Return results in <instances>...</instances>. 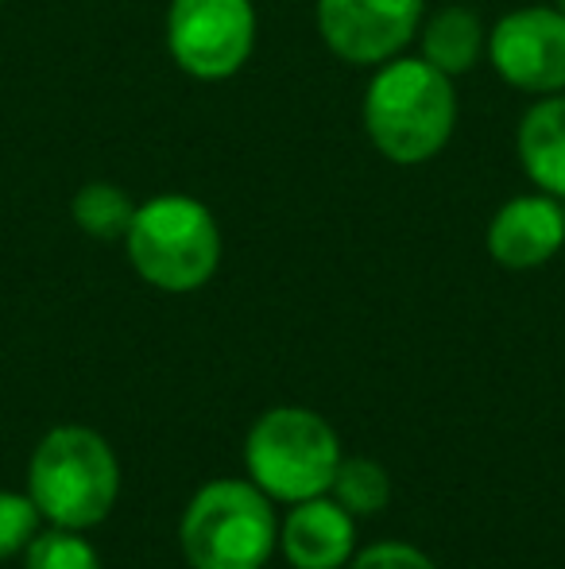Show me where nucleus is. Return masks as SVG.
<instances>
[{"label": "nucleus", "instance_id": "f257e3e1", "mask_svg": "<svg viewBox=\"0 0 565 569\" xmlns=\"http://www.w3.org/2000/svg\"><path fill=\"white\" fill-rule=\"evenodd\" d=\"M372 148L395 167H423L445 151L457 128L453 78L418 54H400L372 74L361 106Z\"/></svg>", "mask_w": 565, "mask_h": 569}, {"label": "nucleus", "instance_id": "f03ea898", "mask_svg": "<svg viewBox=\"0 0 565 569\" xmlns=\"http://www.w3.org/2000/svg\"><path fill=\"white\" fill-rule=\"evenodd\" d=\"M121 492V465L98 430L54 427L28 465V496L39 516L67 531L98 527Z\"/></svg>", "mask_w": 565, "mask_h": 569}, {"label": "nucleus", "instance_id": "7ed1b4c3", "mask_svg": "<svg viewBox=\"0 0 565 569\" xmlns=\"http://www.w3.org/2000/svg\"><path fill=\"white\" fill-rule=\"evenodd\" d=\"M124 244L137 276L167 295L198 291L221 268V229L190 194H159L140 202Z\"/></svg>", "mask_w": 565, "mask_h": 569}, {"label": "nucleus", "instance_id": "20e7f679", "mask_svg": "<svg viewBox=\"0 0 565 569\" xmlns=\"http://www.w3.org/2000/svg\"><path fill=\"white\" fill-rule=\"evenodd\" d=\"M280 523L249 480H210L182 511L179 542L190 569H264Z\"/></svg>", "mask_w": 565, "mask_h": 569}, {"label": "nucleus", "instance_id": "39448f33", "mask_svg": "<svg viewBox=\"0 0 565 569\" xmlns=\"http://www.w3.org/2000/svg\"><path fill=\"white\" fill-rule=\"evenodd\" d=\"M244 461L260 492L302 503L330 492L341 465V442L322 415L306 407H275L252 427Z\"/></svg>", "mask_w": 565, "mask_h": 569}, {"label": "nucleus", "instance_id": "423d86ee", "mask_svg": "<svg viewBox=\"0 0 565 569\" xmlns=\"http://www.w3.org/2000/svg\"><path fill=\"white\" fill-rule=\"evenodd\" d=\"M256 28L252 0H171L163 36L182 74L198 82H229L249 67Z\"/></svg>", "mask_w": 565, "mask_h": 569}, {"label": "nucleus", "instance_id": "0eeeda50", "mask_svg": "<svg viewBox=\"0 0 565 569\" xmlns=\"http://www.w3.org/2000/svg\"><path fill=\"white\" fill-rule=\"evenodd\" d=\"M426 0H317L322 43L349 67H384L400 59L423 28Z\"/></svg>", "mask_w": 565, "mask_h": 569}, {"label": "nucleus", "instance_id": "6e6552de", "mask_svg": "<svg viewBox=\"0 0 565 569\" xmlns=\"http://www.w3.org/2000/svg\"><path fill=\"white\" fill-rule=\"evenodd\" d=\"M488 62L512 90L565 93V12L554 4H527L500 16L488 31Z\"/></svg>", "mask_w": 565, "mask_h": 569}, {"label": "nucleus", "instance_id": "1a4fd4ad", "mask_svg": "<svg viewBox=\"0 0 565 569\" xmlns=\"http://www.w3.org/2000/svg\"><path fill=\"white\" fill-rule=\"evenodd\" d=\"M484 244H488V256L500 268H543L565 244V202L554 194H543V190L512 198L492 213Z\"/></svg>", "mask_w": 565, "mask_h": 569}, {"label": "nucleus", "instance_id": "9d476101", "mask_svg": "<svg viewBox=\"0 0 565 569\" xmlns=\"http://www.w3.org/2000/svg\"><path fill=\"white\" fill-rule=\"evenodd\" d=\"M353 516L325 496L294 503L283 523V555L294 569H341L353 558Z\"/></svg>", "mask_w": 565, "mask_h": 569}, {"label": "nucleus", "instance_id": "9b49d317", "mask_svg": "<svg viewBox=\"0 0 565 569\" xmlns=\"http://www.w3.org/2000/svg\"><path fill=\"white\" fill-rule=\"evenodd\" d=\"M515 156L543 194L565 202V93H546L523 113L515 132Z\"/></svg>", "mask_w": 565, "mask_h": 569}, {"label": "nucleus", "instance_id": "f8f14e48", "mask_svg": "<svg viewBox=\"0 0 565 569\" xmlns=\"http://www.w3.org/2000/svg\"><path fill=\"white\" fill-rule=\"evenodd\" d=\"M418 43H423V59L430 67H437L445 78H461L481 62V54H488V31L473 8L445 4L423 20Z\"/></svg>", "mask_w": 565, "mask_h": 569}, {"label": "nucleus", "instance_id": "ddd939ff", "mask_svg": "<svg viewBox=\"0 0 565 569\" xmlns=\"http://www.w3.org/2000/svg\"><path fill=\"white\" fill-rule=\"evenodd\" d=\"M70 218L93 240H124L132 218H137V202L117 182L93 179L85 187H78L74 202H70Z\"/></svg>", "mask_w": 565, "mask_h": 569}, {"label": "nucleus", "instance_id": "4468645a", "mask_svg": "<svg viewBox=\"0 0 565 569\" xmlns=\"http://www.w3.org/2000/svg\"><path fill=\"white\" fill-rule=\"evenodd\" d=\"M330 492L349 516H376L392 500V480L369 457H341Z\"/></svg>", "mask_w": 565, "mask_h": 569}, {"label": "nucleus", "instance_id": "2eb2a0df", "mask_svg": "<svg viewBox=\"0 0 565 569\" xmlns=\"http://www.w3.org/2000/svg\"><path fill=\"white\" fill-rule=\"evenodd\" d=\"M23 569H101L93 547L78 531L51 527L36 535L23 550Z\"/></svg>", "mask_w": 565, "mask_h": 569}, {"label": "nucleus", "instance_id": "dca6fc26", "mask_svg": "<svg viewBox=\"0 0 565 569\" xmlns=\"http://www.w3.org/2000/svg\"><path fill=\"white\" fill-rule=\"evenodd\" d=\"M39 508L31 496L20 492H0V558H12L23 555L28 542L36 539V527H39Z\"/></svg>", "mask_w": 565, "mask_h": 569}, {"label": "nucleus", "instance_id": "f3484780", "mask_svg": "<svg viewBox=\"0 0 565 569\" xmlns=\"http://www.w3.org/2000/svg\"><path fill=\"white\" fill-rule=\"evenodd\" d=\"M353 569H437L423 550L407 547V542H376L364 555H356Z\"/></svg>", "mask_w": 565, "mask_h": 569}, {"label": "nucleus", "instance_id": "a211bd4d", "mask_svg": "<svg viewBox=\"0 0 565 569\" xmlns=\"http://www.w3.org/2000/svg\"><path fill=\"white\" fill-rule=\"evenodd\" d=\"M551 4L558 8V12H565V0H551Z\"/></svg>", "mask_w": 565, "mask_h": 569}, {"label": "nucleus", "instance_id": "6ab92c4d", "mask_svg": "<svg viewBox=\"0 0 565 569\" xmlns=\"http://www.w3.org/2000/svg\"><path fill=\"white\" fill-rule=\"evenodd\" d=\"M0 4H4V0H0Z\"/></svg>", "mask_w": 565, "mask_h": 569}]
</instances>
